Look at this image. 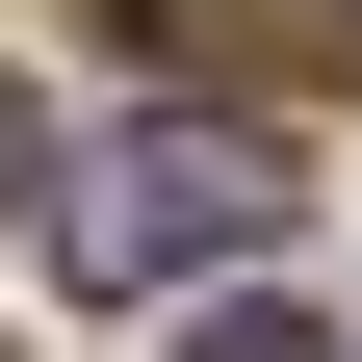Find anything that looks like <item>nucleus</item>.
<instances>
[{"label": "nucleus", "mask_w": 362, "mask_h": 362, "mask_svg": "<svg viewBox=\"0 0 362 362\" xmlns=\"http://www.w3.org/2000/svg\"><path fill=\"white\" fill-rule=\"evenodd\" d=\"M0 181H26V104H0Z\"/></svg>", "instance_id": "20e7f679"}, {"label": "nucleus", "mask_w": 362, "mask_h": 362, "mask_svg": "<svg viewBox=\"0 0 362 362\" xmlns=\"http://www.w3.org/2000/svg\"><path fill=\"white\" fill-rule=\"evenodd\" d=\"M285 233V156H259V129H207V104H156V129H104V156L52 181V259L104 310H156L181 259H259Z\"/></svg>", "instance_id": "f257e3e1"}, {"label": "nucleus", "mask_w": 362, "mask_h": 362, "mask_svg": "<svg viewBox=\"0 0 362 362\" xmlns=\"http://www.w3.org/2000/svg\"><path fill=\"white\" fill-rule=\"evenodd\" d=\"M129 26H156V52L181 26H207V52H310V0H129Z\"/></svg>", "instance_id": "f03ea898"}, {"label": "nucleus", "mask_w": 362, "mask_h": 362, "mask_svg": "<svg viewBox=\"0 0 362 362\" xmlns=\"http://www.w3.org/2000/svg\"><path fill=\"white\" fill-rule=\"evenodd\" d=\"M181 362H337V337H310V310H207Z\"/></svg>", "instance_id": "7ed1b4c3"}]
</instances>
